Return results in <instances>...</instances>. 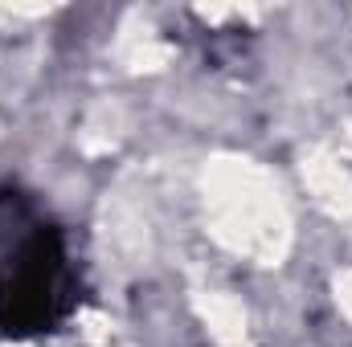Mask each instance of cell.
<instances>
[{
	"label": "cell",
	"mask_w": 352,
	"mask_h": 347,
	"mask_svg": "<svg viewBox=\"0 0 352 347\" xmlns=\"http://www.w3.org/2000/svg\"><path fill=\"white\" fill-rule=\"evenodd\" d=\"M78 298L62 229L41 221L25 196L0 192V331L12 339L50 335L78 311Z\"/></svg>",
	"instance_id": "6da1fadb"
}]
</instances>
